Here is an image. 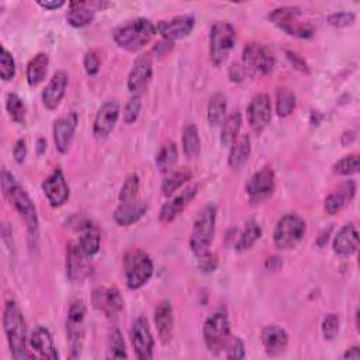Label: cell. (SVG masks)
<instances>
[{
    "mask_svg": "<svg viewBox=\"0 0 360 360\" xmlns=\"http://www.w3.org/2000/svg\"><path fill=\"white\" fill-rule=\"evenodd\" d=\"M3 329L14 359H34L35 354L28 349L27 323L21 308L14 300H8L3 309Z\"/></svg>",
    "mask_w": 360,
    "mask_h": 360,
    "instance_id": "6da1fadb",
    "label": "cell"
},
{
    "mask_svg": "<svg viewBox=\"0 0 360 360\" xmlns=\"http://www.w3.org/2000/svg\"><path fill=\"white\" fill-rule=\"evenodd\" d=\"M156 32V24L148 18L138 17L115 27L112 31V39L120 49L138 52L152 41Z\"/></svg>",
    "mask_w": 360,
    "mask_h": 360,
    "instance_id": "7a4b0ae2",
    "label": "cell"
},
{
    "mask_svg": "<svg viewBox=\"0 0 360 360\" xmlns=\"http://www.w3.org/2000/svg\"><path fill=\"white\" fill-rule=\"evenodd\" d=\"M1 188L10 204L14 207V210L24 221L28 232L31 235H35L39 226L37 208L28 193L24 190V187L20 186L15 177L6 169L1 170Z\"/></svg>",
    "mask_w": 360,
    "mask_h": 360,
    "instance_id": "3957f363",
    "label": "cell"
},
{
    "mask_svg": "<svg viewBox=\"0 0 360 360\" xmlns=\"http://www.w3.org/2000/svg\"><path fill=\"white\" fill-rule=\"evenodd\" d=\"M215 224L217 205L214 202H208L198 211L190 233V248L195 256L210 252L215 235Z\"/></svg>",
    "mask_w": 360,
    "mask_h": 360,
    "instance_id": "277c9868",
    "label": "cell"
},
{
    "mask_svg": "<svg viewBox=\"0 0 360 360\" xmlns=\"http://www.w3.org/2000/svg\"><path fill=\"white\" fill-rule=\"evenodd\" d=\"M202 336L210 353L219 354L224 352L231 335V322L228 312L218 308L208 315L202 326Z\"/></svg>",
    "mask_w": 360,
    "mask_h": 360,
    "instance_id": "5b68a950",
    "label": "cell"
},
{
    "mask_svg": "<svg viewBox=\"0 0 360 360\" xmlns=\"http://www.w3.org/2000/svg\"><path fill=\"white\" fill-rule=\"evenodd\" d=\"M301 17V8L295 6H281L269 14V20L288 35L300 39H309L314 37V27Z\"/></svg>",
    "mask_w": 360,
    "mask_h": 360,
    "instance_id": "8992f818",
    "label": "cell"
},
{
    "mask_svg": "<svg viewBox=\"0 0 360 360\" xmlns=\"http://www.w3.org/2000/svg\"><path fill=\"white\" fill-rule=\"evenodd\" d=\"M124 274L129 290L143 287L153 274V262L142 249H131L124 255Z\"/></svg>",
    "mask_w": 360,
    "mask_h": 360,
    "instance_id": "52a82bcc",
    "label": "cell"
},
{
    "mask_svg": "<svg viewBox=\"0 0 360 360\" xmlns=\"http://www.w3.org/2000/svg\"><path fill=\"white\" fill-rule=\"evenodd\" d=\"M236 44V31L226 21H217L210 30V62L219 68L225 63Z\"/></svg>",
    "mask_w": 360,
    "mask_h": 360,
    "instance_id": "ba28073f",
    "label": "cell"
},
{
    "mask_svg": "<svg viewBox=\"0 0 360 360\" xmlns=\"http://www.w3.org/2000/svg\"><path fill=\"white\" fill-rule=\"evenodd\" d=\"M307 231L305 221L295 212L284 214L276 222L273 231V243L278 250L294 249L302 239Z\"/></svg>",
    "mask_w": 360,
    "mask_h": 360,
    "instance_id": "9c48e42d",
    "label": "cell"
},
{
    "mask_svg": "<svg viewBox=\"0 0 360 360\" xmlns=\"http://www.w3.org/2000/svg\"><path fill=\"white\" fill-rule=\"evenodd\" d=\"M87 308L83 300H76L70 304L66 316V340L69 345V357L76 359L80 356L84 336H86V319Z\"/></svg>",
    "mask_w": 360,
    "mask_h": 360,
    "instance_id": "30bf717a",
    "label": "cell"
},
{
    "mask_svg": "<svg viewBox=\"0 0 360 360\" xmlns=\"http://www.w3.org/2000/svg\"><path fill=\"white\" fill-rule=\"evenodd\" d=\"M242 65L246 69V73L264 76L273 70L276 58L270 48L266 45L259 42H249L242 51Z\"/></svg>",
    "mask_w": 360,
    "mask_h": 360,
    "instance_id": "8fae6325",
    "label": "cell"
},
{
    "mask_svg": "<svg viewBox=\"0 0 360 360\" xmlns=\"http://www.w3.org/2000/svg\"><path fill=\"white\" fill-rule=\"evenodd\" d=\"M274 187H276L274 172L270 166H264L250 176V179L245 186V190L252 204H262L263 201H266L273 195Z\"/></svg>",
    "mask_w": 360,
    "mask_h": 360,
    "instance_id": "7c38bea8",
    "label": "cell"
},
{
    "mask_svg": "<svg viewBox=\"0 0 360 360\" xmlns=\"http://www.w3.org/2000/svg\"><path fill=\"white\" fill-rule=\"evenodd\" d=\"M131 343L135 350V356L139 360H149L153 357L155 339L145 316H138L131 326Z\"/></svg>",
    "mask_w": 360,
    "mask_h": 360,
    "instance_id": "4fadbf2b",
    "label": "cell"
},
{
    "mask_svg": "<svg viewBox=\"0 0 360 360\" xmlns=\"http://www.w3.org/2000/svg\"><path fill=\"white\" fill-rule=\"evenodd\" d=\"M120 118V104L117 100L104 101L96 112L93 122V135L96 139L103 141L110 136Z\"/></svg>",
    "mask_w": 360,
    "mask_h": 360,
    "instance_id": "5bb4252c",
    "label": "cell"
},
{
    "mask_svg": "<svg viewBox=\"0 0 360 360\" xmlns=\"http://www.w3.org/2000/svg\"><path fill=\"white\" fill-rule=\"evenodd\" d=\"M91 302L93 307L103 312L107 318H117L124 308V300L117 287L103 285L94 288L91 294Z\"/></svg>",
    "mask_w": 360,
    "mask_h": 360,
    "instance_id": "9a60e30c",
    "label": "cell"
},
{
    "mask_svg": "<svg viewBox=\"0 0 360 360\" xmlns=\"http://www.w3.org/2000/svg\"><path fill=\"white\" fill-rule=\"evenodd\" d=\"M246 117L250 128L260 134L263 132L271 120V100L270 96L266 93H259L253 96L250 100L248 108H246Z\"/></svg>",
    "mask_w": 360,
    "mask_h": 360,
    "instance_id": "2e32d148",
    "label": "cell"
},
{
    "mask_svg": "<svg viewBox=\"0 0 360 360\" xmlns=\"http://www.w3.org/2000/svg\"><path fill=\"white\" fill-rule=\"evenodd\" d=\"M195 18L193 14H181L176 15L170 20H160L156 24L158 34L162 35L165 41L174 42L177 39H183L191 34L194 30Z\"/></svg>",
    "mask_w": 360,
    "mask_h": 360,
    "instance_id": "e0dca14e",
    "label": "cell"
},
{
    "mask_svg": "<svg viewBox=\"0 0 360 360\" xmlns=\"http://www.w3.org/2000/svg\"><path fill=\"white\" fill-rule=\"evenodd\" d=\"M42 191L53 208H59L65 205L70 197V188L66 181L63 172L58 167L55 169L41 184Z\"/></svg>",
    "mask_w": 360,
    "mask_h": 360,
    "instance_id": "ac0fdd59",
    "label": "cell"
},
{
    "mask_svg": "<svg viewBox=\"0 0 360 360\" xmlns=\"http://www.w3.org/2000/svg\"><path fill=\"white\" fill-rule=\"evenodd\" d=\"M79 117L75 111L69 112L68 115L59 117L53 121L52 134H53V142L55 148L59 153L66 155L72 146L75 131L77 128Z\"/></svg>",
    "mask_w": 360,
    "mask_h": 360,
    "instance_id": "d6986e66",
    "label": "cell"
},
{
    "mask_svg": "<svg viewBox=\"0 0 360 360\" xmlns=\"http://www.w3.org/2000/svg\"><path fill=\"white\" fill-rule=\"evenodd\" d=\"M198 187L195 184L183 188L179 194L173 195L167 202H165L159 211V221L162 224H169L176 219L195 198Z\"/></svg>",
    "mask_w": 360,
    "mask_h": 360,
    "instance_id": "ffe728a7",
    "label": "cell"
},
{
    "mask_svg": "<svg viewBox=\"0 0 360 360\" xmlns=\"http://www.w3.org/2000/svg\"><path fill=\"white\" fill-rule=\"evenodd\" d=\"M152 73H153L152 58L148 53L139 55L135 59V62L128 73V79H127L128 90L134 94H138L142 90H145V87L148 86V83L152 79Z\"/></svg>",
    "mask_w": 360,
    "mask_h": 360,
    "instance_id": "44dd1931",
    "label": "cell"
},
{
    "mask_svg": "<svg viewBox=\"0 0 360 360\" xmlns=\"http://www.w3.org/2000/svg\"><path fill=\"white\" fill-rule=\"evenodd\" d=\"M87 259H90V257H87L83 253L79 243L70 242L68 245V250H66V276L72 283H80L89 276L90 266H89Z\"/></svg>",
    "mask_w": 360,
    "mask_h": 360,
    "instance_id": "7402d4cb",
    "label": "cell"
},
{
    "mask_svg": "<svg viewBox=\"0 0 360 360\" xmlns=\"http://www.w3.org/2000/svg\"><path fill=\"white\" fill-rule=\"evenodd\" d=\"M69 84V76L65 70H56L49 79L48 84L42 90V104L48 110H56L66 93Z\"/></svg>",
    "mask_w": 360,
    "mask_h": 360,
    "instance_id": "603a6c76",
    "label": "cell"
},
{
    "mask_svg": "<svg viewBox=\"0 0 360 360\" xmlns=\"http://www.w3.org/2000/svg\"><path fill=\"white\" fill-rule=\"evenodd\" d=\"M153 319L160 342L163 345L170 343L174 335V312L169 300H163L156 305Z\"/></svg>",
    "mask_w": 360,
    "mask_h": 360,
    "instance_id": "cb8c5ba5",
    "label": "cell"
},
{
    "mask_svg": "<svg viewBox=\"0 0 360 360\" xmlns=\"http://www.w3.org/2000/svg\"><path fill=\"white\" fill-rule=\"evenodd\" d=\"M28 345L37 353V356L41 359H48V360L59 359L56 346L53 343V338H52L49 329L42 325H37L32 329L30 339H28Z\"/></svg>",
    "mask_w": 360,
    "mask_h": 360,
    "instance_id": "d4e9b609",
    "label": "cell"
},
{
    "mask_svg": "<svg viewBox=\"0 0 360 360\" xmlns=\"http://www.w3.org/2000/svg\"><path fill=\"white\" fill-rule=\"evenodd\" d=\"M356 181L354 180H346L343 181L335 191H332L323 202V210L329 215H335L345 210L354 198L356 195Z\"/></svg>",
    "mask_w": 360,
    "mask_h": 360,
    "instance_id": "484cf974",
    "label": "cell"
},
{
    "mask_svg": "<svg viewBox=\"0 0 360 360\" xmlns=\"http://www.w3.org/2000/svg\"><path fill=\"white\" fill-rule=\"evenodd\" d=\"M108 6L107 3L100 1H70L69 3V11L66 14V21L73 28H83L93 22L96 15L94 7Z\"/></svg>",
    "mask_w": 360,
    "mask_h": 360,
    "instance_id": "4316f807",
    "label": "cell"
},
{
    "mask_svg": "<svg viewBox=\"0 0 360 360\" xmlns=\"http://www.w3.org/2000/svg\"><path fill=\"white\" fill-rule=\"evenodd\" d=\"M260 340L266 353L271 357L281 356L288 346V335L278 325H267L262 329Z\"/></svg>",
    "mask_w": 360,
    "mask_h": 360,
    "instance_id": "83f0119b",
    "label": "cell"
},
{
    "mask_svg": "<svg viewBox=\"0 0 360 360\" xmlns=\"http://www.w3.org/2000/svg\"><path fill=\"white\" fill-rule=\"evenodd\" d=\"M148 204L143 200L135 198L131 201L121 202L112 214L114 222L120 226H129L135 222H138L146 212Z\"/></svg>",
    "mask_w": 360,
    "mask_h": 360,
    "instance_id": "f1b7e54d",
    "label": "cell"
},
{
    "mask_svg": "<svg viewBox=\"0 0 360 360\" xmlns=\"http://www.w3.org/2000/svg\"><path fill=\"white\" fill-rule=\"evenodd\" d=\"M333 252L338 256H352L359 249V232L353 224L343 225L335 235L332 243Z\"/></svg>",
    "mask_w": 360,
    "mask_h": 360,
    "instance_id": "f546056e",
    "label": "cell"
},
{
    "mask_svg": "<svg viewBox=\"0 0 360 360\" xmlns=\"http://www.w3.org/2000/svg\"><path fill=\"white\" fill-rule=\"evenodd\" d=\"M229 148L231 149L228 155V165L232 170H240L250 158V152H252L250 136L248 134L239 135Z\"/></svg>",
    "mask_w": 360,
    "mask_h": 360,
    "instance_id": "4dcf8cb0",
    "label": "cell"
},
{
    "mask_svg": "<svg viewBox=\"0 0 360 360\" xmlns=\"http://www.w3.org/2000/svg\"><path fill=\"white\" fill-rule=\"evenodd\" d=\"M48 65L49 56L45 52H38L28 60L25 69V79L31 87H37L44 82L48 72Z\"/></svg>",
    "mask_w": 360,
    "mask_h": 360,
    "instance_id": "1f68e13d",
    "label": "cell"
},
{
    "mask_svg": "<svg viewBox=\"0 0 360 360\" xmlns=\"http://www.w3.org/2000/svg\"><path fill=\"white\" fill-rule=\"evenodd\" d=\"M77 243L87 257H93L98 253L101 245V236L98 229L91 222H84L80 228V238Z\"/></svg>",
    "mask_w": 360,
    "mask_h": 360,
    "instance_id": "d6a6232c",
    "label": "cell"
},
{
    "mask_svg": "<svg viewBox=\"0 0 360 360\" xmlns=\"http://www.w3.org/2000/svg\"><path fill=\"white\" fill-rule=\"evenodd\" d=\"M191 177H193V173L188 167H179L176 170H170L162 181V186H160L162 194L166 197L173 195L184 183L191 180Z\"/></svg>",
    "mask_w": 360,
    "mask_h": 360,
    "instance_id": "836d02e7",
    "label": "cell"
},
{
    "mask_svg": "<svg viewBox=\"0 0 360 360\" xmlns=\"http://www.w3.org/2000/svg\"><path fill=\"white\" fill-rule=\"evenodd\" d=\"M242 128V115L239 111L229 114L221 124V143L222 146H231L233 141L239 136Z\"/></svg>",
    "mask_w": 360,
    "mask_h": 360,
    "instance_id": "e575fe53",
    "label": "cell"
},
{
    "mask_svg": "<svg viewBox=\"0 0 360 360\" xmlns=\"http://www.w3.org/2000/svg\"><path fill=\"white\" fill-rule=\"evenodd\" d=\"M181 146H183V153L187 159L198 158L201 152V141H200V135L195 124L191 122L183 128Z\"/></svg>",
    "mask_w": 360,
    "mask_h": 360,
    "instance_id": "d590c367",
    "label": "cell"
},
{
    "mask_svg": "<svg viewBox=\"0 0 360 360\" xmlns=\"http://www.w3.org/2000/svg\"><path fill=\"white\" fill-rule=\"evenodd\" d=\"M179 150L173 141H166L158 150L155 158V165L162 173H169L173 170L174 165L177 163Z\"/></svg>",
    "mask_w": 360,
    "mask_h": 360,
    "instance_id": "8d00e7d4",
    "label": "cell"
},
{
    "mask_svg": "<svg viewBox=\"0 0 360 360\" xmlns=\"http://www.w3.org/2000/svg\"><path fill=\"white\" fill-rule=\"evenodd\" d=\"M262 238V226L255 221V219H249L240 235H239V239L238 242L235 243V250L242 253V252H246L249 250L259 239Z\"/></svg>",
    "mask_w": 360,
    "mask_h": 360,
    "instance_id": "74e56055",
    "label": "cell"
},
{
    "mask_svg": "<svg viewBox=\"0 0 360 360\" xmlns=\"http://www.w3.org/2000/svg\"><path fill=\"white\" fill-rule=\"evenodd\" d=\"M226 97L222 93H214L207 104V121L211 127H218L225 120Z\"/></svg>",
    "mask_w": 360,
    "mask_h": 360,
    "instance_id": "f35d334b",
    "label": "cell"
},
{
    "mask_svg": "<svg viewBox=\"0 0 360 360\" xmlns=\"http://www.w3.org/2000/svg\"><path fill=\"white\" fill-rule=\"evenodd\" d=\"M297 105V97L295 94L287 89V87H280L276 94V112L278 117L285 118L292 114Z\"/></svg>",
    "mask_w": 360,
    "mask_h": 360,
    "instance_id": "ab89813d",
    "label": "cell"
},
{
    "mask_svg": "<svg viewBox=\"0 0 360 360\" xmlns=\"http://www.w3.org/2000/svg\"><path fill=\"white\" fill-rule=\"evenodd\" d=\"M107 359H127V347L122 338V333L118 328H112L107 339Z\"/></svg>",
    "mask_w": 360,
    "mask_h": 360,
    "instance_id": "60d3db41",
    "label": "cell"
},
{
    "mask_svg": "<svg viewBox=\"0 0 360 360\" xmlns=\"http://www.w3.org/2000/svg\"><path fill=\"white\" fill-rule=\"evenodd\" d=\"M6 110L10 115V118L17 122V124H24L25 121V104L24 101L20 98V96H17L15 93H8L6 96Z\"/></svg>",
    "mask_w": 360,
    "mask_h": 360,
    "instance_id": "b9f144b4",
    "label": "cell"
},
{
    "mask_svg": "<svg viewBox=\"0 0 360 360\" xmlns=\"http://www.w3.org/2000/svg\"><path fill=\"white\" fill-rule=\"evenodd\" d=\"M333 173L339 176H352L359 173V155L357 153H350L339 159L333 165Z\"/></svg>",
    "mask_w": 360,
    "mask_h": 360,
    "instance_id": "7bdbcfd3",
    "label": "cell"
},
{
    "mask_svg": "<svg viewBox=\"0 0 360 360\" xmlns=\"http://www.w3.org/2000/svg\"><path fill=\"white\" fill-rule=\"evenodd\" d=\"M138 191H139V177L136 173H131L124 180L118 193V198L121 202L135 200L138 198Z\"/></svg>",
    "mask_w": 360,
    "mask_h": 360,
    "instance_id": "ee69618b",
    "label": "cell"
},
{
    "mask_svg": "<svg viewBox=\"0 0 360 360\" xmlns=\"http://www.w3.org/2000/svg\"><path fill=\"white\" fill-rule=\"evenodd\" d=\"M15 76V62L11 55L6 49L4 45H1V53H0V77L3 82H10Z\"/></svg>",
    "mask_w": 360,
    "mask_h": 360,
    "instance_id": "f6af8a7d",
    "label": "cell"
},
{
    "mask_svg": "<svg viewBox=\"0 0 360 360\" xmlns=\"http://www.w3.org/2000/svg\"><path fill=\"white\" fill-rule=\"evenodd\" d=\"M321 332L325 340H333L339 333V316L333 312L326 314L321 323Z\"/></svg>",
    "mask_w": 360,
    "mask_h": 360,
    "instance_id": "bcb514c9",
    "label": "cell"
},
{
    "mask_svg": "<svg viewBox=\"0 0 360 360\" xmlns=\"http://www.w3.org/2000/svg\"><path fill=\"white\" fill-rule=\"evenodd\" d=\"M225 357L226 359H243L246 356V350H245V343L239 336H231L225 349Z\"/></svg>",
    "mask_w": 360,
    "mask_h": 360,
    "instance_id": "7dc6e473",
    "label": "cell"
},
{
    "mask_svg": "<svg viewBox=\"0 0 360 360\" xmlns=\"http://www.w3.org/2000/svg\"><path fill=\"white\" fill-rule=\"evenodd\" d=\"M141 107H142V101H141L139 94L132 96L124 107V122L125 124H134L139 117Z\"/></svg>",
    "mask_w": 360,
    "mask_h": 360,
    "instance_id": "c3c4849f",
    "label": "cell"
},
{
    "mask_svg": "<svg viewBox=\"0 0 360 360\" xmlns=\"http://www.w3.org/2000/svg\"><path fill=\"white\" fill-rule=\"evenodd\" d=\"M354 20H356V15L353 13H349V11H338V13H333V14L328 15V22L333 27H338V28L352 25L354 22Z\"/></svg>",
    "mask_w": 360,
    "mask_h": 360,
    "instance_id": "681fc988",
    "label": "cell"
},
{
    "mask_svg": "<svg viewBox=\"0 0 360 360\" xmlns=\"http://www.w3.org/2000/svg\"><path fill=\"white\" fill-rule=\"evenodd\" d=\"M100 56L97 55L96 51H87L84 53V58H83V66H84V70L87 75L93 76V75H97L98 70H100Z\"/></svg>",
    "mask_w": 360,
    "mask_h": 360,
    "instance_id": "f907efd6",
    "label": "cell"
},
{
    "mask_svg": "<svg viewBox=\"0 0 360 360\" xmlns=\"http://www.w3.org/2000/svg\"><path fill=\"white\" fill-rule=\"evenodd\" d=\"M197 257H198V267L204 273L215 271V269L218 267V259L211 252H207V253H204L201 256H197Z\"/></svg>",
    "mask_w": 360,
    "mask_h": 360,
    "instance_id": "816d5d0a",
    "label": "cell"
},
{
    "mask_svg": "<svg viewBox=\"0 0 360 360\" xmlns=\"http://www.w3.org/2000/svg\"><path fill=\"white\" fill-rule=\"evenodd\" d=\"M285 55H287V59L290 60V63L292 65V68H295L297 70H300L302 73L309 75V66L307 65L304 58H301L297 52H292V51H287Z\"/></svg>",
    "mask_w": 360,
    "mask_h": 360,
    "instance_id": "f5cc1de1",
    "label": "cell"
},
{
    "mask_svg": "<svg viewBox=\"0 0 360 360\" xmlns=\"http://www.w3.org/2000/svg\"><path fill=\"white\" fill-rule=\"evenodd\" d=\"M228 76H229L231 82L239 83V82H242V80L245 79V76H246V69L243 68V65L235 62V63L231 65V68H229V70H228Z\"/></svg>",
    "mask_w": 360,
    "mask_h": 360,
    "instance_id": "db71d44e",
    "label": "cell"
},
{
    "mask_svg": "<svg viewBox=\"0 0 360 360\" xmlns=\"http://www.w3.org/2000/svg\"><path fill=\"white\" fill-rule=\"evenodd\" d=\"M13 158L17 163H22L27 158V143L24 139H18L13 146Z\"/></svg>",
    "mask_w": 360,
    "mask_h": 360,
    "instance_id": "11a10c76",
    "label": "cell"
},
{
    "mask_svg": "<svg viewBox=\"0 0 360 360\" xmlns=\"http://www.w3.org/2000/svg\"><path fill=\"white\" fill-rule=\"evenodd\" d=\"M37 4L45 10H58V8L63 7L66 4V1H63V0H45V1L38 0Z\"/></svg>",
    "mask_w": 360,
    "mask_h": 360,
    "instance_id": "9f6ffc18",
    "label": "cell"
},
{
    "mask_svg": "<svg viewBox=\"0 0 360 360\" xmlns=\"http://www.w3.org/2000/svg\"><path fill=\"white\" fill-rule=\"evenodd\" d=\"M343 359H360V347L359 346H352L346 349V352L342 354Z\"/></svg>",
    "mask_w": 360,
    "mask_h": 360,
    "instance_id": "6f0895ef",
    "label": "cell"
},
{
    "mask_svg": "<svg viewBox=\"0 0 360 360\" xmlns=\"http://www.w3.org/2000/svg\"><path fill=\"white\" fill-rule=\"evenodd\" d=\"M356 139V132L354 131H346L343 135H342V145H349L352 143L353 141Z\"/></svg>",
    "mask_w": 360,
    "mask_h": 360,
    "instance_id": "680465c9",
    "label": "cell"
},
{
    "mask_svg": "<svg viewBox=\"0 0 360 360\" xmlns=\"http://www.w3.org/2000/svg\"><path fill=\"white\" fill-rule=\"evenodd\" d=\"M45 149H46V141L42 139V138H39V139L37 141V150H38V153H39V155L44 153Z\"/></svg>",
    "mask_w": 360,
    "mask_h": 360,
    "instance_id": "91938a15",
    "label": "cell"
}]
</instances>
